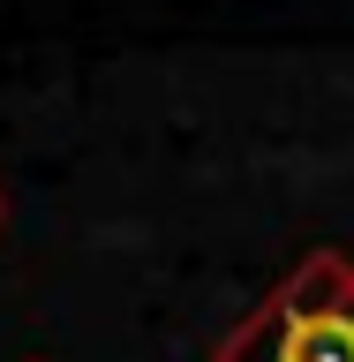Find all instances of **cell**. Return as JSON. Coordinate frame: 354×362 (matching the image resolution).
Returning <instances> with one entry per match:
<instances>
[{
    "label": "cell",
    "instance_id": "cell-1",
    "mask_svg": "<svg viewBox=\"0 0 354 362\" xmlns=\"http://www.w3.org/2000/svg\"><path fill=\"white\" fill-rule=\"evenodd\" d=\"M211 362H354V257L317 249L219 339Z\"/></svg>",
    "mask_w": 354,
    "mask_h": 362
},
{
    "label": "cell",
    "instance_id": "cell-2",
    "mask_svg": "<svg viewBox=\"0 0 354 362\" xmlns=\"http://www.w3.org/2000/svg\"><path fill=\"white\" fill-rule=\"evenodd\" d=\"M0 226H8V189H0Z\"/></svg>",
    "mask_w": 354,
    "mask_h": 362
}]
</instances>
